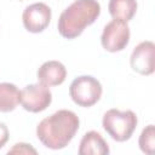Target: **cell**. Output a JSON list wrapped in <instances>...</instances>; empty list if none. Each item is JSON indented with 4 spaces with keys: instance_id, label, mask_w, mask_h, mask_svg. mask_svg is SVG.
<instances>
[{
    "instance_id": "1",
    "label": "cell",
    "mask_w": 155,
    "mask_h": 155,
    "mask_svg": "<svg viewBox=\"0 0 155 155\" xmlns=\"http://www.w3.org/2000/svg\"><path fill=\"white\" fill-rule=\"evenodd\" d=\"M79 126L80 120L74 111L61 109L39 122L36 137L46 148L59 150L71 142Z\"/></svg>"
},
{
    "instance_id": "2",
    "label": "cell",
    "mask_w": 155,
    "mask_h": 155,
    "mask_svg": "<svg viewBox=\"0 0 155 155\" xmlns=\"http://www.w3.org/2000/svg\"><path fill=\"white\" fill-rule=\"evenodd\" d=\"M101 15V5L97 0H75L58 18V31L61 36L71 40L82 34Z\"/></svg>"
},
{
    "instance_id": "3",
    "label": "cell",
    "mask_w": 155,
    "mask_h": 155,
    "mask_svg": "<svg viewBox=\"0 0 155 155\" xmlns=\"http://www.w3.org/2000/svg\"><path fill=\"white\" fill-rule=\"evenodd\" d=\"M138 124L137 115L132 110H119L116 108L109 109L104 113L102 126L105 132L116 142L128 140Z\"/></svg>"
},
{
    "instance_id": "4",
    "label": "cell",
    "mask_w": 155,
    "mask_h": 155,
    "mask_svg": "<svg viewBox=\"0 0 155 155\" xmlns=\"http://www.w3.org/2000/svg\"><path fill=\"white\" fill-rule=\"evenodd\" d=\"M101 82L91 75H81L73 80L69 86V96L79 107L88 108L94 105L102 97Z\"/></svg>"
},
{
    "instance_id": "5",
    "label": "cell",
    "mask_w": 155,
    "mask_h": 155,
    "mask_svg": "<svg viewBox=\"0 0 155 155\" xmlns=\"http://www.w3.org/2000/svg\"><path fill=\"white\" fill-rule=\"evenodd\" d=\"M130 36L131 33L127 22L113 19L105 24L101 36V42L105 51L119 52L128 45Z\"/></svg>"
},
{
    "instance_id": "6",
    "label": "cell",
    "mask_w": 155,
    "mask_h": 155,
    "mask_svg": "<svg viewBox=\"0 0 155 155\" xmlns=\"http://www.w3.org/2000/svg\"><path fill=\"white\" fill-rule=\"evenodd\" d=\"M52 102V93L48 86L40 82L27 85L21 91V104L30 113L44 111Z\"/></svg>"
},
{
    "instance_id": "7",
    "label": "cell",
    "mask_w": 155,
    "mask_h": 155,
    "mask_svg": "<svg viewBox=\"0 0 155 155\" xmlns=\"http://www.w3.org/2000/svg\"><path fill=\"white\" fill-rule=\"evenodd\" d=\"M51 8L44 2H35L27 6L22 15L24 28L30 33L44 31L51 22Z\"/></svg>"
},
{
    "instance_id": "8",
    "label": "cell",
    "mask_w": 155,
    "mask_h": 155,
    "mask_svg": "<svg viewBox=\"0 0 155 155\" xmlns=\"http://www.w3.org/2000/svg\"><path fill=\"white\" fill-rule=\"evenodd\" d=\"M155 45L153 41H142L132 51L130 63L131 68L140 75H151L155 69L154 62Z\"/></svg>"
},
{
    "instance_id": "9",
    "label": "cell",
    "mask_w": 155,
    "mask_h": 155,
    "mask_svg": "<svg viewBox=\"0 0 155 155\" xmlns=\"http://www.w3.org/2000/svg\"><path fill=\"white\" fill-rule=\"evenodd\" d=\"M38 80L45 86L62 85L67 78L65 67L58 61H47L38 69Z\"/></svg>"
},
{
    "instance_id": "10",
    "label": "cell",
    "mask_w": 155,
    "mask_h": 155,
    "mask_svg": "<svg viewBox=\"0 0 155 155\" xmlns=\"http://www.w3.org/2000/svg\"><path fill=\"white\" fill-rule=\"evenodd\" d=\"M109 145L97 131H88L81 138L79 155H105L109 154Z\"/></svg>"
},
{
    "instance_id": "11",
    "label": "cell",
    "mask_w": 155,
    "mask_h": 155,
    "mask_svg": "<svg viewBox=\"0 0 155 155\" xmlns=\"http://www.w3.org/2000/svg\"><path fill=\"white\" fill-rule=\"evenodd\" d=\"M136 0H109L108 10L113 19L128 22L137 12Z\"/></svg>"
},
{
    "instance_id": "12",
    "label": "cell",
    "mask_w": 155,
    "mask_h": 155,
    "mask_svg": "<svg viewBox=\"0 0 155 155\" xmlns=\"http://www.w3.org/2000/svg\"><path fill=\"white\" fill-rule=\"evenodd\" d=\"M21 103V91L16 85L10 82L0 84V111H13Z\"/></svg>"
},
{
    "instance_id": "13",
    "label": "cell",
    "mask_w": 155,
    "mask_h": 155,
    "mask_svg": "<svg viewBox=\"0 0 155 155\" xmlns=\"http://www.w3.org/2000/svg\"><path fill=\"white\" fill-rule=\"evenodd\" d=\"M139 148L143 153L151 155L155 149V127L154 125H148L143 128L139 139H138Z\"/></svg>"
},
{
    "instance_id": "14",
    "label": "cell",
    "mask_w": 155,
    "mask_h": 155,
    "mask_svg": "<svg viewBox=\"0 0 155 155\" xmlns=\"http://www.w3.org/2000/svg\"><path fill=\"white\" fill-rule=\"evenodd\" d=\"M8 154H36L38 151L28 143H17L7 151Z\"/></svg>"
},
{
    "instance_id": "15",
    "label": "cell",
    "mask_w": 155,
    "mask_h": 155,
    "mask_svg": "<svg viewBox=\"0 0 155 155\" xmlns=\"http://www.w3.org/2000/svg\"><path fill=\"white\" fill-rule=\"evenodd\" d=\"M8 128L4 122H0V149L7 143L8 140Z\"/></svg>"
}]
</instances>
